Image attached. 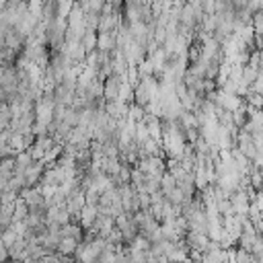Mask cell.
Here are the masks:
<instances>
[{
	"mask_svg": "<svg viewBox=\"0 0 263 263\" xmlns=\"http://www.w3.org/2000/svg\"><path fill=\"white\" fill-rule=\"evenodd\" d=\"M76 247H78V240H76V238H72V236H62L60 242H58V247H55V251H58L60 255H64V257H72L74 251H76Z\"/></svg>",
	"mask_w": 263,
	"mask_h": 263,
	"instance_id": "obj_1",
	"label": "cell"
},
{
	"mask_svg": "<svg viewBox=\"0 0 263 263\" xmlns=\"http://www.w3.org/2000/svg\"><path fill=\"white\" fill-rule=\"evenodd\" d=\"M41 263H70V257H64V255H60L58 251H51V253H47V255L41 259Z\"/></svg>",
	"mask_w": 263,
	"mask_h": 263,
	"instance_id": "obj_2",
	"label": "cell"
},
{
	"mask_svg": "<svg viewBox=\"0 0 263 263\" xmlns=\"http://www.w3.org/2000/svg\"><path fill=\"white\" fill-rule=\"evenodd\" d=\"M16 238H18V234L14 232V228H4V230L0 232V240H2L6 247H10V245H12Z\"/></svg>",
	"mask_w": 263,
	"mask_h": 263,
	"instance_id": "obj_3",
	"label": "cell"
},
{
	"mask_svg": "<svg viewBox=\"0 0 263 263\" xmlns=\"http://www.w3.org/2000/svg\"><path fill=\"white\" fill-rule=\"evenodd\" d=\"M251 253L249 251H245V249H240V247H236L234 249V263H251Z\"/></svg>",
	"mask_w": 263,
	"mask_h": 263,
	"instance_id": "obj_4",
	"label": "cell"
},
{
	"mask_svg": "<svg viewBox=\"0 0 263 263\" xmlns=\"http://www.w3.org/2000/svg\"><path fill=\"white\" fill-rule=\"evenodd\" d=\"M257 74H259V72H257L255 68H251V66H242V80H245V82H247L249 86H251V84L255 82Z\"/></svg>",
	"mask_w": 263,
	"mask_h": 263,
	"instance_id": "obj_5",
	"label": "cell"
},
{
	"mask_svg": "<svg viewBox=\"0 0 263 263\" xmlns=\"http://www.w3.org/2000/svg\"><path fill=\"white\" fill-rule=\"evenodd\" d=\"M10 259V255H8V247L0 240V263H6Z\"/></svg>",
	"mask_w": 263,
	"mask_h": 263,
	"instance_id": "obj_6",
	"label": "cell"
},
{
	"mask_svg": "<svg viewBox=\"0 0 263 263\" xmlns=\"http://www.w3.org/2000/svg\"><path fill=\"white\" fill-rule=\"evenodd\" d=\"M253 203L259 208V212L263 214V191H255V197H253Z\"/></svg>",
	"mask_w": 263,
	"mask_h": 263,
	"instance_id": "obj_7",
	"label": "cell"
},
{
	"mask_svg": "<svg viewBox=\"0 0 263 263\" xmlns=\"http://www.w3.org/2000/svg\"><path fill=\"white\" fill-rule=\"evenodd\" d=\"M111 45H113V41H111L107 35H101V37H99V47H101V49H109Z\"/></svg>",
	"mask_w": 263,
	"mask_h": 263,
	"instance_id": "obj_8",
	"label": "cell"
}]
</instances>
